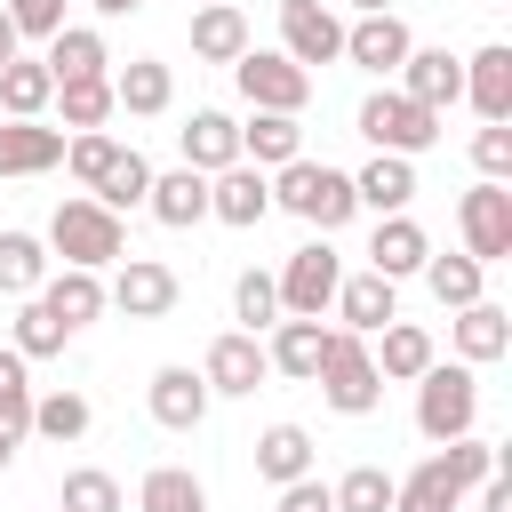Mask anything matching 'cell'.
I'll use <instances>...</instances> for the list:
<instances>
[{
    "instance_id": "7",
    "label": "cell",
    "mask_w": 512,
    "mask_h": 512,
    "mask_svg": "<svg viewBox=\"0 0 512 512\" xmlns=\"http://www.w3.org/2000/svg\"><path fill=\"white\" fill-rule=\"evenodd\" d=\"M336 280H344L336 248H328V240H304V248L272 272V288H280V320H320V312L336 304Z\"/></svg>"
},
{
    "instance_id": "17",
    "label": "cell",
    "mask_w": 512,
    "mask_h": 512,
    "mask_svg": "<svg viewBox=\"0 0 512 512\" xmlns=\"http://www.w3.org/2000/svg\"><path fill=\"white\" fill-rule=\"evenodd\" d=\"M448 344H456V360H464V368H488V360H504V352H512V312L480 296V304H464V312L448 320Z\"/></svg>"
},
{
    "instance_id": "11",
    "label": "cell",
    "mask_w": 512,
    "mask_h": 512,
    "mask_svg": "<svg viewBox=\"0 0 512 512\" xmlns=\"http://www.w3.org/2000/svg\"><path fill=\"white\" fill-rule=\"evenodd\" d=\"M176 296H184V280H176L160 256H120V272H112V288H104V304H120L128 320H168Z\"/></svg>"
},
{
    "instance_id": "46",
    "label": "cell",
    "mask_w": 512,
    "mask_h": 512,
    "mask_svg": "<svg viewBox=\"0 0 512 512\" xmlns=\"http://www.w3.org/2000/svg\"><path fill=\"white\" fill-rule=\"evenodd\" d=\"M0 16L16 24V40H56L64 32V0H0Z\"/></svg>"
},
{
    "instance_id": "5",
    "label": "cell",
    "mask_w": 512,
    "mask_h": 512,
    "mask_svg": "<svg viewBox=\"0 0 512 512\" xmlns=\"http://www.w3.org/2000/svg\"><path fill=\"white\" fill-rule=\"evenodd\" d=\"M312 384H320V400L336 416H368L384 400V376L368 360V336H352V328H328V352H320V376Z\"/></svg>"
},
{
    "instance_id": "15",
    "label": "cell",
    "mask_w": 512,
    "mask_h": 512,
    "mask_svg": "<svg viewBox=\"0 0 512 512\" xmlns=\"http://www.w3.org/2000/svg\"><path fill=\"white\" fill-rule=\"evenodd\" d=\"M400 96L424 104V112H448V104L464 96V56H448V48H408V64H400Z\"/></svg>"
},
{
    "instance_id": "21",
    "label": "cell",
    "mask_w": 512,
    "mask_h": 512,
    "mask_svg": "<svg viewBox=\"0 0 512 512\" xmlns=\"http://www.w3.org/2000/svg\"><path fill=\"white\" fill-rule=\"evenodd\" d=\"M48 168H64V128L0 120V176H48Z\"/></svg>"
},
{
    "instance_id": "38",
    "label": "cell",
    "mask_w": 512,
    "mask_h": 512,
    "mask_svg": "<svg viewBox=\"0 0 512 512\" xmlns=\"http://www.w3.org/2000/svg\"><path fill=\"white\" fill-rule=\"evenodd\" d=\"M88 424H96L88 392H40V400H32V432H40V440H56V448H64V440H80Z\"/></svg>"
},
{
    "instance_id": "41",
    "label": "cell",
    "mask_w": 512,
    "mask_h": 512,
    "mask_svg": "<svg viewBox=\"0 0 512 512\" xmlns=\"http://www.w3.org/2000/svg\"><path fill=\"white\" fill-rule=\"evenodd\" d=\"M24 368H32L24 352H0V432H8V440L32 432V376H24Z\"/></svg>"
},
{
    "instance_id": "18",
    "label": "cell",
    "mask_w": 512,
    "mask_h": 512,
    "mask_svg": "<svg viewBox=\"0 0 512 512\" xmlns=\"http://www.w3.org/2000/svg\"><path fill=\"white\" fill-rule=\"evenodd\" d=\"M408 48H416V32H408L400 16H360V24H344V56H352L360 72H400Z\"/></svg>"
},
{
    "instance_id": "28",
    "label": "cell",
    "mask_w": 512,
    "mask_h": 512,
    "mask_svg": "<svg viewBox=\"0 0 512 512\" xmlns=\"http://www.w3.org/2000/svg\"><path fill=\"white\" fill-rule=\"evenodd\" d=\"M320 352H328V328H320V320H272V344H264V360H272L280 376L312 384V376H320Z\"/></svg>"
},
{
    "instance_id": "44",
    "label": "cell",
    "mask_w": 512,
    "mask_h": 512,
    "mask_svg": "<svg viewBox=\"0 0 512 512\" xmlns=\"http://www.w3.org/2000/svg\"><path fill=\"white\" fill-rule=\"evenodd\" d=\"M112 160H120V136H104V128H88V136H64V168H72L88 192L104 184V168H112Z\"/></svg>"
},
{
    "instance_id": "19",
    "label": "cell",
    "mask_w": 512,
    "mask_h": 512,
    "mask_svg": "<svg viewBox=\"0 0 512 512\" xmlns=\"http://www.w3.org/2000/svg\"><path fill=\"white\" fill-rule=\"evenodd\" d=\"M112 104L136 112V120H160V112L176 104V72H168L160 56H128V64L112 72Z\"/></svg>"
},
{
    "instance_id": "53",
    "label": "cell",
    "mask_w": 512,
    "mask_h": 512,
    "mask_svg": "<svg viewBox=\"0 0 512 512\" xmlns=\"http://www.w3.org/2000/svg\"><path fill=\"white\" fill-rule=\"evenodd\" d=\"M8 456H16V440H8V432H0V472H8Z\"/></svg>"
},
{
    "instance_id": "13",
    "label": "cell",
    "mask_w": 512,
    "mask_h": 512,
    "mask_svg": "<svg viewBox=\"0 0 512 512\" xmlns=\"http://www.w3.org/2000/svg\"><path fill=\"white\" fill-rule=\"evenodd\" d=\"M152 424L160 432H200V416H208V384H200V368H184V360H168V368H152Z\"/></svg>"
},
{
    "instance_id": "34",
    "label": "cell",
    "mask_w": 512,
    "mask_h": 512,
    "mask_svg": "<svg viewBox=\"0 0 512 512\" xmlns=\"http://www.w3.org/2000/svg\"><path fill=\"white\" fill-rule=\"evenodd\" d=\"M40 280H48V240L0 232V296H40Z\"/></svg>"
},
{
    "instance_id": "25",
    "label": "cell",
    "mask_w": 512,
    "mask_h": 512,
    "mask_svg": "<svg viewBox=\"0 0 512 512\" xmlns=\"http://www.w3.org/2000/svg\"><path fill=\"white\" fill-rule=\"evenodd\" d=\"M352 200H360V208H376V216H408V200H416V160L376 152V160L352 176Z\"/></svg>"
},
{
    "instance_id": "26",
    "label": "cell",
    "mask_w": 512,
    "mask_h": 512,
    "mask_svg": "<svg viewBox=\"0 0 512 512\" xmlns=\"http://www.w3.org/2000/svg\"><path fill=\"white\" fill-rule=\"evenodd\" d=\"M192 56H200V64H240V56H248V16H240L232 0H208V8L192 16Z\"/></svg>"
},
{
    "instance_id": "47",
    "label": "cell",
    "mask_w": 512,
    "mask_h": 512,
    "mask_svg": "<svg viewBox=\"0 0 512 512\" xmlns=\"http://www.w3.org/2000/svg\"><path fill=\"white\" fill-rule=\"evenodd\" d=\"M472 168H480V184H504V176H512V128H504V120H488V128L472 136Z\"/></svg>"
},
{
    "instance_id": "37",
    "label": "cell",
    "mask_w": 512,
    "mask_h": 512,
    "mask_svg": "<svg viewBox=\"0 0 512 512\" xmlns=\"http://www.w3.org/2000/svg\"><path fill=\"white\" fill-rule=\"evenodd\" d=\"M136 504H144V512H208V488H200L184 464H152L144 488H136Z\"/></svg>"
},
{
    "instance_id": "48",
    "label": "cell",
    "mask_w": 512,
    "mask_h": 512,
    "mask_svg": "<svg viewBox=\"0 0 512 512\" xmlns=\"http://www.w3.org/2000/svg\"><path fill=\"white\" fill-rule=\"evenodd\" d=\"M280 512H336V496H328V480H312V472H304V480H288V488H280Z\"/></svg>"
},
{
    "instance_id": "14",
    "label": "cell",
    "mask_w": 512,
    "mask_h": 512,
    "mask_svg": "<svg viewBox=\"0 0 512 512\" xmlns=\"http://www.w3.org/2000/svg\"><path fill=\"white\" fill-rule=\"evenodd\" d=\"M208 216H224V224H264L272 216V176L264 168H248V160H232V168H216L208 176Z\"/></svg>"
},
{
    "instance_id": "23",
    "label": "cell",
    "mask_w": 512,
    "mask_h": 512,
    "mask_svg": "<svg viewBox=\"0 0 512 512\" xmlns=\"http://www.w3.org/2000/svg\"><path fill=\"white\" fill-rule=\"evenodd\" d=\"M464 96L480 120H512V48L488 40L480 56H464Z\"/></svg>"
},
{
    "instance_id": "1",
    "label": "cell",
    "mask_w": 512,
    "mask_h": 512,
    "mask_svg": "<svg viewBox=\"0 0 512 512\" xmlns=\"http://www.w3.org/2000/svg\"><path fill=\"white\" fill-rule=\"evenodd\" d=\"M496 464H504V456H496L488 440H472V432H464V440L432 448L408 480H392V512H456V504H464Z\"/></svg>"
},
{
    "instance_id": "30",
    "label": "cell",
    "mask_w": 512,
    "mask_h": 512,
    "mask_svg": "<svg viewBox=\"0 0 512 512\" xmlns=\"http://www.w3.org/2000/svg\"><path fill=\"white\" fill-rule=\"evenodd\" d=\"M240 160H248V168H288V160H304V128H296L288 112H256V120L240 128Z\"/></svg>"
},
{
    "instance_id": "29",
    "label": "cell",
    "mask_w": 512,
    "mask_h": 512,
    "mask_svg": "<svg viewBox=\"0 0 512 512\" xmlns=\"http://www.w3.org/2000/svg\"><path fill=\"white\" fill-rule=\"evenodd\" d=\"M376 336H384V344H376L368 360H376V376H384V384H416V376L440 360V352H432V336H424L416 320H392V328H376Z\"/></svg>"
},
{
    "instance_id": "49",
    "label": "cell",
    "mask_w": 512,
    "mask_h": 512,
    "mask_svg": "<svg viewBox=\"0 0 512 512\" xmlns=\"http://www.w3.org/2000/svg\"><path fill=\"white\" fill-rule=\"evenodd\" d=\"M480 512H512V472H504V464L480 480Z\"/></svg>"
},
{
    "instance_id": "42",
    "label": "cell",
    "mask_w": 512,
    "mask_h": 512,
    "mask_svg": "<svg viewBox=\"0 0 512 512\" xmlns=\"http://www.w3.org/2000/svg\"><path fill=\"white\" fill-rule=\"evenodd\" d=\"M328 496H336V512H392V472L384 464H352Z\"/></svg>"
},
{
    "instance_id": "39",
    "label": "cell",
    "mask_w": 512,
    "mask_h": 512,
    "mask_svg": "<svg viewBox=\"0 0 512 512\" xmlns=\"http://www.w3.org/2000/svg\"><path fill=\"white\" fill-rule=\"evenodd\" d=\"M56 112H64L72 136H88V128H104L120 104H112V80H64V88H56Z\"/></svg>"
},
{
    "instance_id": "33",
    "label": "cell",
    "mask_w": 512,
    "mask_h": 512,
    "mask_svg": "<svg viewBox=\"0 0 512 512\" xmlns=\"http://www.w3.org/2000/svg\"><path fill=\"white\" fill-rule=\"evenodd\" d=\"M256 472H264L272 488L304 480V472H312V432H304V424H272V432L256 440Z\"/></svg>"
},
{
    "instance_id": "10",
    "label": "cell",
    "mask_w": 512,
    "mask_h": 512,
    "mask_svg": "<svg viewBox=\"0 0 512 512\" xmlns=\"http://www.w3.org/2000/svg\"><path fill=\"white\" fill-rule=\"evenodd\" d=\"M280 56L288 64H336L344 56V16L328 0H280Z\"/></svg>"
},
{
    "instance_id": "36",
    "label": "cell",
    "mask_w": 512,
    "mask_h": 512,
    "mask_svg": "<svg viewBox=\"0 0 512 512\" xmlns=\"http://www.w3.org/2000/svg\"><path fill=\"white\" fill-rule=\"evenodd\" d=\"M424 288H432L448 312H464V304H480L488 264H472V256H424Z\"/></svg>"
},
{
    "instance_id": "31",
    "label": "cell",
    "mask_w": 512,
    "mask_h": 512,
    "mask_svg": "<svg viewBox=\"0 0 512 512\" xmlns=\"http://www.w3.org/2000/svg\"><path fill=\"white\" fill-rule=\"evenodd\" d=\"M40 304L64 320V336H80V328L104 312V280H96V272H48V280H40Z\"/></svg>"
},
{
    "instance_id": "20",
    "label": "cell",
    "mask_w": 512,
    "mask_h": 512,
    "mask_svg": "<svg viewBox=\"0 0 512 512\" xmlns=\"http://www.w3.org/2000/svg\"><path fill=\"white\" fill-rule=\"evenodd\" d=\"M176 144H184V168H192V176H216V168L240 160V120H232V112H192V120L176 128Z\"/></svg>"
},
{
    "instance_id": "45",
    "label": "cell",
    "mask_w": 512,
    "mask_h": 512,
    "mask_svg": "<svg viewBox=\"0 0 512 512\" xmlns=\"http://www.w3.org/2000/svg\"><path fill=\"white\" fill-rule=\"evenodd\" d=\"M232 312L248 320V336L272 328V320H280V288H272V272H240V280H232Z\"/></svg>"
},
{
    "instance_id": "6",
    "label": "cell",
    "mask_w": 512,
    "mask_h": 512,
    "mask_svg": "<svg viewBox=\"0 0 512 512\" xmlns=\"http://www.w3.org/2000/svg\"><path fill=\"white\" fill-rule=\"evenodd\" d=\"M360 136H368L376 152H392V160H416V152H432V144H440V112L408 104L400 88H376V96L360 104Z\"/></svg>"
},
{
    "instance_id": "12",
    "label": "cell",
    "mask_w": 512,
    "mask_h": 512,
    "mask_svg": "<svg viewBox=\"0 0 512 512\" xmlns=\"http://www.w3.org/2000/svg\"><path fill=\"white\" fill-rule=\"evenodd\" d=\"M264 376H272V360H264V344H256L248 328H224V336L208 344V360H200V384L224 392V400H248Z\"/></svg>"
},
{
    "instance_id": "27",
    "label": "cell",
    "mask_w": 512,
    "mask_h": 512,
    "mask_svg": "<svg viewBox=\"0 0 512 512\" xmlns=\"http://www.w3.org/2000/svg\"><path fill=\"white\" fill-rule=\"evenodd\" d=\"M144 208H152L168 232H192V224L208 216V176H192V168H168V176H152Z\"/></svg>"
},
{
    "instance_id": "43",
    "label": "cell",
    "mask_w": 512,
    "mask_h": 512,
    "mask_svg": "<svg viewBox=\"0 0 512 512\" xmlns=\"http://www.w3.org/2000/svg\"><path fill=\"white\" fill-rule=\"evenodd\" d=\"M56 512H120V480H112V472H96V464H80V472H64Z\"/></svg>"
},
{
    "instance_id": "22",
    "label": "cell",
    "mask_w": 512,
    "mask_h": 512,
    "mask_svg": "<svg viewBox=\"0 0 512 512\" xmlns=\"http://www.w3.org/2000/svg\"><path fill=\"white\" fill-rule=\"evenodd\" d=\"M40 64H48V80H56V88H64V80H112V72H104V64H112V48H104V32H96V24H64V32L48 40V56H40Z\"/></svg>"
},
{
    "instance_id": "9",
    "label": "cell",
    "mask_w": 512,
    "mask_h": 512,
    "mask_svg": "<svg viewBox=\"0 0 512 512\" xmlns=\"http://www.w3.org/2000/svg\"><path fill=\"white\" fill-rule=\"evenodd\" d=\"M456 232L472 264H504L512 256V184H472L456 200Z\"/></svg>"
},
{
    "instance_id": "2",
    "label": "cell",
    "mask_w": 512,
    "mask_h": 512,
    "mask_svg": "<svg viewBox=\"0 0 512 512\" xmlns=\"http://www.w3.org/2000/svg\"><path fill=\"white\" fill-rule=\"evenodd\" d=\"M272 208H288V216H304V224H320V232H336V224L360 216L352 176L328 168V160H288V168L272 176Z\"/></svg>"
},
{
    "instance_id": "52",
    "label": "cell",
    "mask_w": 512,
    "mask_h": 512,
    "mask_svg": "<svg viewBox=\"0 0 512 512\" xmlns=\"http://www.w3.org/2000/svg\"><path fill=\"white\" fill-rule=\"evenodd\" d=\"M128 8H144V0H96V16H128Z\"/></svg>"
},
{
    "instance_id": "35",
    "label": "cell",
    "mask_w": 512,
    "mask_h": 512,
    "mask_svg": "<svg viewBox=\"0 0 512 512\" xmlns=\"http://www.w3.org/2000/svg\"><path fill=\"white\" fill-rule=\"evenodd\" d=\"M144 192H152V160H144V152H136V144H120V160H112V168H104V184H96V192H88V200H96V208H112V216H120V208H144Z\"/></svg>"
},
{
    "instance_id": "4",
    "label": "cell",
    "mask_w": 512,
    "mask_h": 512,
    "mask_svg": "<svg viewBox=\"0 0 512 512\" xmlns=\"http://www.w3.org/2000/svg\"><path fill=\"white\" fill-rule=\"evenodd\" d=\"M472 416H480L472 368H464V360H432V368L416 376V432H424L432 448H448V440L472 432Z\"/></svg>"
},
{
    "instance_id": "8",
    "label": "cell",
    "mask_w": 512,
    "mask_h": 512,
    "mask_svg": "<svg viewBox=\"0 0 512 512\" xmlns=\"http://www.w3.org/2000/svg\"><path fill=\"white\" fill-rule=\"evenodd\" d=\"M232 80H240V96H248L256 112H288V120H296V112L312 104V72L288 64L280 48H248V56L232 64Z\"/></svg>"
},
{
    "instance_id": "16",
    "label": "cell",
    "mask_w": 512,
    "mask_h": 512,
    "mask_svg": "<svg viewBox=\"0 0 512 512\" xmlns=\"http://www.w3.org/2000/svg\"><path fill=\"white\" fill-rule=\"evenodd\" d=\"M424 256H432V232L416 224V216H376V240H368V272L376 280H408V272H424Z\"/></svg>"
},
{
    "instance_id": "32",
    "label": "cell",
    "mask_w": 512,
    "mask_h": 512,
    "mask_svg": "<svg viewBox=\"0 0 512 512\" xmlns=\"http://www.w3.org/2000/svg\"><path fill=\"white\" fill-rule=\"evenodd\" d=\"M48 104H56V80H48V64H40V56L0 64V112H8V120H40Z\"/></svg>"
},
{
    "instance_id": "40",
    "label": "cell",
    "mask_w": 512,
    "mask_h": 512,
    "mask_svg": "<svg viewBox=\"0 0 512 512\" xmlns=\"http://www.w3.org/2000/svg\"><path fill=\"white\" fill-rule=\"evenodd\" d=\"M64 344H72V336H64V320H56L40 296H24V312H16V344H8V352H24V360H56Z\"/></svg>"
},
{
    "instance_id": "3",
    "label": "cell",
    "mask_w": 512,
    "mask_h": 512,
    "mask_svg": "<svg viewBox=\"0 0 512 512\" xmlns=\"http://www.w3.org/2000/svg\"><path fill=\"white\" fill-rule=\"evenodd\" d=\"M48 248L64 256V272H104V264L128 256V232H120L112 208H96V200L80 192V200H64V208L48 216Z\"/></svg>"
},
{
    "instance_id": "51",
    "label": "cell",
    "mask_w": 512,
    "mask_h": 512,
    "mask_svg": "<svg viewBox=\"0 0 512 512\" xmlns=\"http://www.w3.org/2000/svg\"><path fill=\"white\" fill-rule=\"evenodd\" d=\"M344 8H360V16H392V0H344Z\"/></svg>"
},
{
    "instance_id": "24",
    "label": "cell",
    "mask_w": 512,
    "mask_h": 512,
    "mask_svg": "<svg viewBox=\"0 0 512 512\" xmlns=\"http://www.w3.org/2000/svg\"><path fill=\"white\" fill-rule=\"evenodd\" d=\"M336 312H344L352 336H376V328L400 320V288L376 280V272H352V280H336Z\"/></svg>"
},
{
    "instance_id": "50",
    "label": "cell",
    "mask_w": 512,
    "mask_h": 512,
    "mask_svg": "<svg viewBox=\"0 0 512 512\" xmlns=\"http://www.w3.org/2000/svg\"><path fill=\"white\" fill-rule=\"evenodd\" d=\"M16 48H24V40H16V24L0 16V64H16Z\"/></svg>"
}]
</instances>
